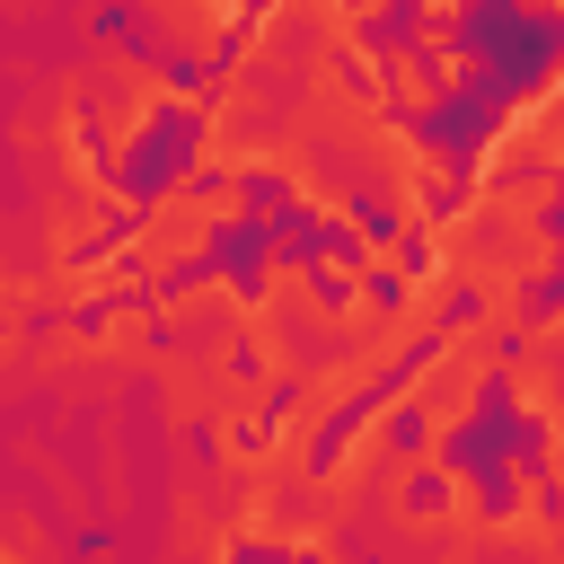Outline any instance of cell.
<instances>
[{
	"label": "cell",
	"instance_id": "1",
	"mask_svg": "<svg viewBox=\"0 0 564 564\" xmlns=\"http://www.w3.org/2000/svg\"><path fill=\"white\" fill-rule=\"evenodd\" d=\"M176 62L167 53H150L141 35H123V26H88V53H79V123H88V150H97V167H132L141 150H150V132L176 115Z\"/></svg>",
	"mask_w": 564,
	"mask_h": 564
},
{
	"label": "cell",
	"instance_id": "2",
	"mask_svg": "<svg viewBox=\"0 0 564 564\" xmlns=\"http://www.w3.org/2000/svg\"><path fill=\"white\" fill-rule=\"evenodd\" d=\"M115 247H123V264H132L150 291H159V282H176L185 264L220 256V220H212V203H203V176H194V167H167V176L150 185V203H132V212H123Z\"/></svg>",
	"mask_w": 564,
	"mask_h": 564
},
{
	"label": "cell",
	"instance_id": "3",
	"mask_svg": "<svg viewBox=\"0 0 564 564\" xmlns=\"http://www.w3.org/2000/svg\"><path fill=\"white\" fill-rule=\"evenodd\" d=\"M397 432H405L397 388H370V397L326 432V449H317V467H308L300 502H308L317 520L352 529V520H361V502H370V485H379V467H388V449H397Z\"/></svg>",
	"mask_w": 564,
	"mask_h": 564
},
{
	"label": "cell",
	"instance_id": "4",
	"mask_svg": "<svg viewBox=\"0 0 564 564\" xmlns=\"http://www.w3.org/2000/svg\"><path fill=\"white\" fill-rule=\"evenodd\" d=\"M388 388H397L405 423H423V441L458 449V441H467V423H476V414H485V397H494V361L449 352V344H423Z\"/></svg>",
	"mask_w": 564,
	"mask_h": 564
},
{
	"label": "cell",
	"instance_id": "5",
	"mask_svg": "<svg viewBox=\"0 0 564 564\" xmlns=\"http://www.w3.org/2000/svg\"><path fill=\"white\" fill-rule=\"evenodd\" d=\"M150 308H159V335H185V326H238V317H247V273L220 264V256H203V264H185L176 282H159Z\"/></svg>",
	"mask_w": 564,
	"mask_h": 564
},
{
	"label": "cell",
	"instance_id": "6",
	"mask_svg": "<svg viewBox=\"0 0 564 564\" xmlns=\"http://www.w3.org/2000/svg\"><path fill=\"white\" fill-rule=\"evenodd\" d=\"M370 88L388 97V115H397V123H432V115L449 106V88H441V70H432V53H423L414 35H379Z\"/></svg>",
	"mask_w": 564,
	"mask_h": 564
},
{
	"label": "cell",
	"instance_id": "7",
	"mask_svg": "<svg viewBox=\"0 0 564 564\" xmlns=\"http://www.w3.org/2000/svg\"><path fill=\"white\" fill-rule=\"evenodd\" d=\"M88 344H97V370H150V352H159V308H150V291L97 300V308H88Z\"/></svg>",
	"mask_w": 564,
	"mask_h": 564
},
{
	"label": "cell",
	"instance_id": "8",
	"mask_svg": "<svg viewBox=\"0 0 564 564\" xmlns=\"http://www.w3.org/2000/svg\"><path fill=\"white\" fill-rule=\"evenodd\" d=\"M458 194L485 203V212H538V220H555L564 212V167H502V176H476Z\"/></svg>",
	"mask_w": 564,
	"mask_h": 564
},
{
	"label": "cell",
	"instance_id": "9",
	"mask_svg": "<svg viewBox=\"0 0 564 564\" xmlns=\"http://www.w3.org/2000/svg\"><path fill=\"white\" fill-rule=\"evenodd\" d=\"M26 370L44 379H70V370H97V344H88V317H44L35 344H26Z\"/></svg>",
	"mask_w": 564,
	"mask_h": 564
},
{
	"label": "cell",
	"instance_id": "10",
	"mask_svg": "<svg viewBox=\"0 0 564 564\" xmlns=\"http://www.w3.org/2000/svg\"><path fill=\"white\" fill-rule=\"evenodd\" d=\"M476 9H485V0H405V9H397V35H414V44L432 53V44L467 35V26H476Z\"/></svg>",
	"mask_w": 564,
	"mask_h": 564
},
{
	"label": "cell",
	"instance_id": "11",
	"mask_svg": "<svg viewBox=\"0 0 564 564\" xmlns=\"http://www.w3.org/2000/svg\"><path fill=\"white\" fill-rule=\"evenodd\" d=\"M352 256H361V273H370V282H379V291H388V282H397V273H405V264H414V256H423V247H414V238H397V229H379V220H370V229H361V238H352Z\"/></svg>",
	"mask_w": 564,
	"mask_h": 564
},
{
	"label": "cell",
	"instance_id": "12",
	"mask_svg": "<svg viewBox=\"0 0 564 564\" xmlns=\"http://www.w3.org/2000/svg\"><path fill=\"white\" fill-rule=\"evenodd\" d=\"M432 70H441V88H449V97H467V88L485 79V53H476L467 35H449V44H432Z\"/></svg>",
	"mask_w": 564,
	"mask_h": 564
},
{
	"label": "cell",
	"instance_id": "13",
	"mask_svg": "<svg viewBox=\"0 0 564 564\" xmlns=\"http://www.w3.org/2000/svg\"><path fill=\"white\" fill-rule=\"evenodd\" d=\"M308 273H317L326 291H352V282H370V273H361V256H352V238H326V247H308Z\"/></svg>",
	"mask_w": 564,
	"mask_h": 564
},
{
	"label": "cell",
	"instance_id": "14",
	"mask_svg": "<svg viewBox=\"0 0 564 564\" xmlns=\"http://www.w3.org/2000/svg\"><path fill=\"white\" fill-rule=\"evenodd\" d=\"M397 9H405V0H344V18H352V26H370V35H379V26H397Z\"/></svg>",
	"mask_w": 564,
	"mask_h": 564
},
{
	"label": "cell",
	"instance_id": "15",
	"mask_svg": "<svg viewBox=\"0 0 564 564\" xmlns=\"http://www.w3.org/2000/svg\"><path fill=\"white\" fill-rule=\"evenodd\" d=\"M520 26H564V0H511Z\"/></svg>",
	"mask_w": 564,
	"mask_h": 564
}]
</instances>
